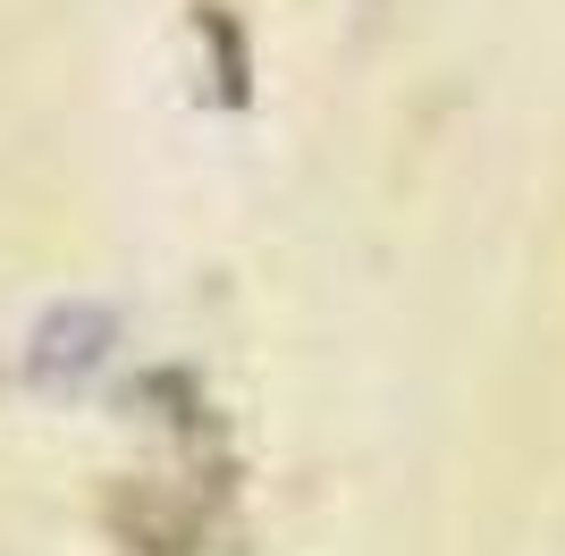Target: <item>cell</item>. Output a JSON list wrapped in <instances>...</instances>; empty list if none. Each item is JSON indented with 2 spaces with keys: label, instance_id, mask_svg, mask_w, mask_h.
<instances>
[]
</instances>
